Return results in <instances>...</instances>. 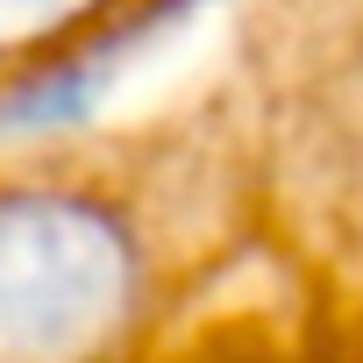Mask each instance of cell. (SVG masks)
<instances>
[{
  "mask_svg": "<svg viewBox=\"0 0 363 363\" xmlns=\"http://www.w3.org/2000/svg\"><path fill=\"white\" fill-rule=\"evenodd\" d=\"M150 299L143 228L86 186H0V363H100Z\"/></svg>",
  "mask_w": 363,
  "mask_h": 363,
  "instance_id": "obj_1",
  "label": "cell"
},
{
  "mask_svg": "<svg viewBox=\"0 0 363 363\" xmlns=\"http://www.w3.org/2000/svg\"><path fill=\"white\" fill-rule=\"evenodd\" d=\"M114 0H0V57H36L93 29Z\"/></svg>",
  "mask_w": 363,
  "mask_h": 363,
  "instance_id": "obj_2",
  "label": "cell"
}]
</instances>
